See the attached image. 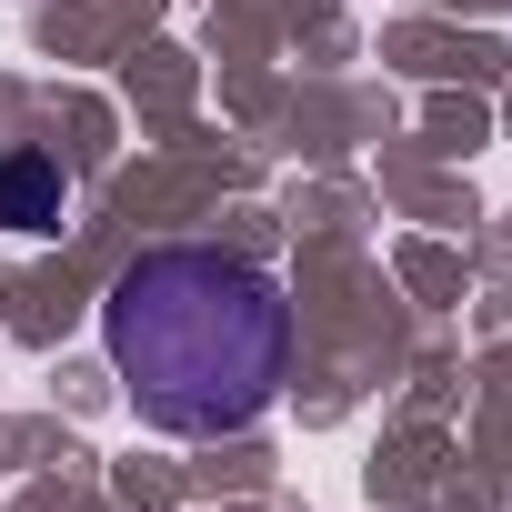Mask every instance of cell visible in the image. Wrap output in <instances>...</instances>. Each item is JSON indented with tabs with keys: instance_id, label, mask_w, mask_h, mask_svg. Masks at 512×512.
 I'll return each instance as SVG.
<instances>
[{
	"instance_id": "1",
	"label": "cell",
	"mask_w": 512,
	"mask_h": 512,
	"mask_svg": "<svg viewBox=\"0 0 512 512\" xmlns=\"http://www.w3.org/2000/svg\"><path fill=\"white\" fill-rule=\"evenodd\" d=\"M101 352L151 432L221 442L272 412L292 372V302L262 262L211 241H171L111 282L101 302Z\"/></svg>"
},
{
	"instance_id": "2",
	"label": "cell",
	"mask_w": 512,
	"mask_h": 512,
	"mask_svg": "<svg viewBox=\"0 0 512 512\" xmlns=\"http://www.w3.org/2000/svg\"><path fill=\"white\" fill-rule=\"evenodd\" d=\"M61 201H71V181L51 151H0V231L41 241V231H61Z\"/></svg>"
}]
</instances>
